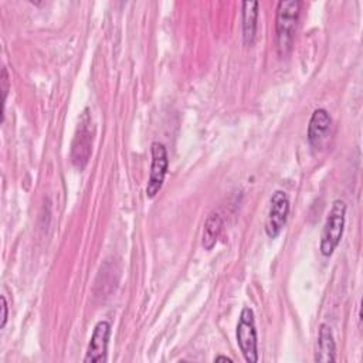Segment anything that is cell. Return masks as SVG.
<instances>
[{"instance_id": "cell-14", "label": "cell", "mask_w": 363, "mask_h": 363, "mask_svg": "<svg viewBox=\"0 0 363 363\" xmlns=\"http://www.w3.org/2000/svg\"><path fill=\"white\" fill-rule=\"evenodd\" d=\"M214 362H228V363H231L233 359L227 357V356H217V357H214Z\"/></svg>"}, {"instance_id": "cell-1", "label": "cell", "mask_w": 363, "mask_h": 363, "mask_svg": "<svg viewBox=\"0 0 363 363\" xmlns=\"http://www.w3.org/2000/svg\"><path fill=\"white\" fill-rule=\"evenodd\" d=\"M299 9L301 3L298 0H282L277 6L275 44L279 57H286L292 50Z\"/></svg>"}, {"instance_id": "cell-11", "label": "cell", "mask_w": 363, "mask_h": 363, "mask_svg": "<svg viewBox=\"0 0 363 363\" xmlns=\"http://www.w3.org/2000/svg\"><path fill=\"white\" fill-rule=\"evenodd\" d=\"M223 230V218L218 213H211L206 223H204V230H203V240L201 245L206 250H213V247L217 244V240L220 237V233Z\"/></svg>"}, {"instance_id": "cell-4", "label": "cell", "mask_w": 363, "mask_h": 363, "mask_svg": "<svg viewBox=\"0 0 363 363\" xmlns=\"http://www.w3.org/2000/svg\"><path fill=\"white\" fill-rule=\"evenodd\" d=\"M92 140H94V126L91 122V116L88 115V109H85L79 119V123L71 145V162L79 170H82L89 160L91 152H92Z\"/></svg>"}, {"instance_id": "cell-12", "label": "cell", "mask_w": 363, "mask_h": 363, "mask_svg": "<svg viewBox=\"0 0 363 363\" xmlns=\"http://www.w3.org/2000/svg\"><path fill=\"white\" fill-rule=\"evenodd\" d=\"M1 89H3V101H6L7 91H9V74L6 67H3L1 69Z\"/></svg>"}, {"instance_id": "cell-10", "label": "cell", "mask_w": 363, "mask_h": 363, "mask_svg": "<svg viewBox=\"0 0 363 363\" xmlns=\"http://www.w3.org/2000/svg\"><path fill=\"white\" fill-rule=\"evenodd\" d=\"M258 18V1L242 3V38L247 45H251L255 38Z\"/></svg>"}, {"instance_id": "cell-2", "label": "cell", "mask_w": 363, "mask_h": 363, "mask_svg": "<svg viewBox=\"0 0 363 363\" xmlns=\"http://www.w3.org/2000/svg\"><path fill=\"white\" fill-rule=\"evenodd\" d=\"M345 218H346V204L343 200H335L328 213L323 231L320 235L319 250L323 257H330L336 247L339 245L343 230H345Z\"/></svg>"}, {"instance_id": "cell-13", "label": "cell", "mask_w": 363, "mask_h": 363, "mask_svg": "<svg viewBox=\"0 0 363 363\" xmlns=\"http://www.w3.org/2000/svg\"><path fill=\"white\" fill-rule=\"evenodd\" d=\"M1 323H0V328L3 329L6 326V322H7V301H6V296L1 295Z\"/></svg>"}, {"instance_id": "cell-6", "label": "cell", "mask_w": 363, "mask_h": 363, "mask_svg": "<svg viewBox=\"0 0 363 363\" xmlns=\"http://www.w3.org/2000/svg\"><path fill=\"white\" fill-rule=\"evenodd\" d=\"M289 214V199L285 191L277 190L271 197V206L265 223V233L269 238H277L282 231Z\"/></svg>"}, {"instance_id": "cell-8", "label": "cell", "mask_w": 363, "mask_h": 363, "mask_svg": "<svg viewBox=\"0 0 363 363\" xmlns=\"http://www.w3.org/2000/svg\"><path fill=\"white\" fill-rule=\"evenodd\" d=\"M330 125H332V119L326 109L318 108L313 111L308 125V142L312 147L315 149L322 147V145L328 139Z\"/></svg>"}, {"instance_id": "cell-9", "label": "cell", "mask_w": 363, "mask_h": 363, "mask_svg": "<svg viewBox=\"0 0 363 363\" xmlns=\"http://www.w3.org/2000/svg\"><path fill=\"white\" fill-rule=\"evenodd\" d=\"M336 360V343L332 333V329L326 323H320L316 352H315V362L319 363H330Z\"/></svg>"}, {"instance_id": "cell-3", "label": "cell", "mask_w": 363, "mask_h": 363, "mask_svg": "<svg viewBox=\"0 0 363 363\" xmlns=\"http://www.w3.org/2000/svg\"><path fill=\"white\" fill-rule=\"evenodd\" d=\"M235 337L238 347L248 363L258 362V339L255 329L254 312L251 308H242L235 329Z\"/></svg>"}, {"instance_id": "cell-5", "label": "cell", "mask_w": 363, "mask_h": 363, "mask_svg": "<svg viewBox=\"0 0 363 363\" xmlns=\"http://www.w3.org/2000/svg\"><path fill=\"white\" fill-rule=\"evenodd\" d=\"M150 153H152V163H150L147 186H146V196L149 199H153L163 186L164 176L167 173L169 159H167V152L164 145L159 142L152 143Z\"/></svg>"}, {"instance_id": "cell-7", "label": "cell", "mask_w": 363, "mask_h": 363, "mask_svg": "<svg viewBox=\"0 0 363 363\" xmlns=\"http://www.w3.org/2000/svg\"><path fill=\"white\" fill-rule=\"evenodd\" d=\"M111 336V323L108 320H99L94 332L91 335L86 354L84 357L85 363H104L106 362V353H108V343Z\"/></svg>"}]
</instances>
